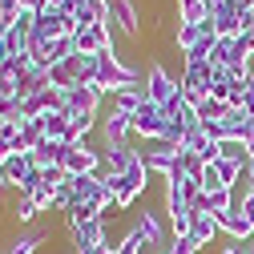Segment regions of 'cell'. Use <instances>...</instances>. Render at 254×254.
Returning <instances> with one entry per match:
<instances>
[{"label":"cell","instance_id":"cell-1","mask_svg":"<svg viewBox=\"0 0 254 254\" xmlns=\"http://www.w3.org/2000/svg\"><path fill=\"white\" fill-rule=\"evenodd\" d=\"M69 178H81V174H97L101 170V149L93 141H69L65 145V157H61Z\"/></svg>","mask_w":254,"mask_h":254},{"label":"cell","instance_id":"cell-2","mask_svg":"<svg viewBox=\"0 0 254 254\" xmlns=\"http://www.w3.org/2000/svg\"><path fill=\"white\" fill-rule=\"evenodd\" d=\"M97 133H101V149H117V145H129V133H133V117L129 113H117L113 105L101 113V125H97Z\"/></svg>","mask_w":254,"mask_h":254},{"label":"cell","instance_id":"cell-3","mask_svg":"<svg viewBox=\"0 0 254 254\" xmlns=\"http://www.w3.org/2000/svg\"><path fill=\"white\" fill-rule=\"evenodd\" d=\"M178 93L186 97V105H198L202 97H210V61L206 65H182Z\"/></svg>","mask_w":254,"mask_h":254},{"label":"cell","instance_id":"cell-4","mask_svg":"<svg viewBox=\"0 0 254 254\" xmlns=\"http://www.w3.org/2000/svg\"><path fill=\"white\" fill-rule=\"evenodd\" d=\"M174 93H178V77L162 65V61H149L145 65V97L157 101V105H166Z\"/></svg>","mask_w":254,"mask_h":254},{"label":"cell","instance_id":"cell-5","mask_svg":"<svg viewBox=\"0 0 254 254\" xmlns=\"http://www.w3.org/2000/svg\"><path fill=\"white\" fill-rule=\"evenodd\" d=\"M101 97H105V93H101L97 85H73V89L65 93V101H61V113H65L69 121H73L77 113H101Z\"/></svg>","mask_w":254,"mask_h":254},{"label":"cell","instance_id":"cell-6","mask_svg":"<svg viewBox=\"0 0 254 254\" xmlns=\"http://www.w3.org/2000/svg\"><path fill=\"white\" fill-rule=\"evenodd\" d=\"M141 157H145V166H149V174H157V178H166L178 162H182V149L178 145H170V141H141Z\"/></svg>","mask_w":254,"mask_h":254},{"label":"cell","instance_id":"cell-7","mask_svg":"<svg viewBox=\"0 0 254 254\" xmlns=\"http://www.w3.org/2000/svg\"><path fill=\"white\" fill-rule=\"evenodd\" d=\"M162 133H166V113H162V105H157V101H145V105L133 113V137L157 141Z\"/></svg>","mask_w":254,"mask_h":254},{"label":"cell","instance_id":"cell-8","mask_svg":"<svg viewBox=\"0 0 254 254\" xmlns=\"http://www.w3.org/2000/svg\"><path fill=\"white\" fill-rule=\"evenodd\" d=\"M109 8H113V28L121 37H129V41H137L141 37V12H137V4L133 0H109Z\"/></svg>","mask_w":254,"mask_h":254},{"label":"cell","instance_id":"cell-9","mask_svg":"<svg viewBox=\"0 0 254 254\" xmlns=\"http://www.w3.org/2000/svg\"><path fill=\"white\" fill-rule=\"evenodd\" d=\"M166 222H170V238H182L190 234V226H194V206L190 202H178V198H166Z\"/></svg>","mask_w":254,"mask_h":254},{"label":"cell","instance_id":"cell-10","mask_svg":"<svg viewBox=\"0 0 254 254\" xmlns=\"http://www.w3.org/2000/svg\"><path fill=\"white\" fill-rule=\"evenodd\" d=\"M210 20H214V33H218L222 41H234V37L242 33V12L234 8V0H226L222 8H214Z\"/></svg>","mask_w":254,"mask_h":254},{"label":"cell","instance_id":"cell-11","mask_svg":"<svg viewBox=\"0 0 254 254\" xmlns=\"http://www.w3.org/2000/svg\"><path fill=\"white\" fill-rule=\"evenodd\" d=\"M218 218V226H222V234H226L230 242H254V226L242 218V210L234 206V210H226V214H214Z\"/></svg>","mask_w":254,"mask_h":254},{"label":"cell","instance_id":"cell-12","mask_svg":"<svg viewBox=\"0 0 254 254\" xmlns=\"http://www.w3.org/2000/svg\"><path fill=\"white\" fill-rule=\"evenodd\" d=\"M133 226L141 230V238L149 242V246H170V234H166V226H162V218H157V210H137V222Z\"/></svg>","mask_w":254,"mask_h":254},{"label":"cell","instance_id":"cell-13","mask_svg":"<svg viewBox=\"0 0 254 254\" xmlns=\"http://www.w3.org/2000/svg\"><path fill=\"white\" fill-rule=\"evenodd\" d=\"M37 121H41V129H45V137H49V141H65V145L73 141V121H69L65 113H61V109L41 113Z\"/></svg>","mask_w":254,"mask_h":254},{"label":"cell","instance_id":"cell-14","mask_svg":"<svg viewBox=\"0 0 254 254\" xmlns=\"http://www.w3.org/2000/svg\"><path fill=\"white\" fill-rule=\"evenodd\" d=\"M4 178H8V186L12 190H20L28 178H33V170H37V162H33V153H12V157H4Z\"/></svg>","mask_w":254,"mask_h":254},{"label":"cell","instance_id":"cell-15","mask_svg":"<svg viewBox=\"0 0 254 254\" xmlns=\"http://www.w3.org/2000/svg\"><path fill=\"white\" fill-rule=\"evenodd\" d=\"M69 238H73V250L109 246V238H105V218H93V222H85V226H81L77 234H69Z\"/></svg>","mask_w":254,"mask_h":254},{"label":"cell","instance_id":"cell-16","mask_svg":"<svg viewBox=\"0 0 254 254\" xmlns=\"http://www.w3.org/2000/svg\"><path fill=\"white\" fill-rule=\"evenodd\" d=\"M145 101H149V97H145V81H141V85H125L121 93H113V97H109V105H113L117 113H129V117H133Z\"/></svg>","mask_w":254,"mask_h":254},{"label":"cell","instance_id":"cell-17","mask_svg":"<svg viewBox=\"0 0 254 254\" xmlns=\"http://www.w3.org/2000/svg\"><path fill=\"white\" fill-rule=\"evenodd\" d=\"M218 234H222V226H218V218H214V214H194V226H190V238L198 242V250L214 246V242H218Z\"/></svg>","mask_w":254,"mask_h":254},{"label":"cell","instance_id":"cell-18","mask_svg":"<svg viewBox=\"0 0 254 254\" xmlns=\"http://www.w3.org/2000/svg\"><path fill=\"white\" fill-rule=\"evenodd\" d=\"M170 41H174V49H178V53L186 57L190 49H194V45L202 41V24H190V20H178V24H174V37H170Z\"/></svg>","mask_w":254,"mask_h":254},{"label":"cell","instance_id":"cell-19","mask_svg":"<svg viewBox=\"0 0 254 254\" xmlns=\"http://www.w3.org/2000/svg\"><path fill=\"white\" fill-rule=\"evenodd\" d=\"M61 157H65V141H41L37 149H33V162H37V170H53V166H61Z\"/></svg>","mask_w":254,"mask_h":254},{"label":"cell","instance_id":"cell-20","mask_svg":"<svg viewBox=\"0 0 254 254\" xmlns=\"http://www.w3.org/2000/svg\"><path fill=\"white\" fill-rule=\"evenodd\" d=\"M37 214H41V206H37L33 198H24V194H16V198L8 202V218L16 222V226H28V222H37Z\"/></svg>","mask_w":254,"mask_h":254},{"label":"cell","instance_id":"cell-21","mask_svg":"<svg viewBox=\"0 0 254 254\" xmlns=\"http://www.w3.org/2000/svg\"><path fill=\"white\" fill-rule=\"evenodd\" d=\"M45 242H49V230H33V234H20V238H12V242L4 246V254H37Z\"/></svg>","mask_w":254,"mask_h":254},{"label":"cell","instance_id":"cell-22","mask_svg":"<svg viewBox=\"0 0 254 254\" xmlns=\"http://www.w3.org/2000/svg\"><path fill=\"white\" fill-rule=\"evenodd\" d=\"M222 162H234V166H250V145L242 137H222Z\"/></svg>","mask_w":254,"mask_h":254},{"label":"cell","instance_id":"cell-23","mask_svg":"<svg viewBox=\"0 0 254 254\" xmlns=\"http://www.w3.org/2000/svg\"><path fill=\"white\" fill-rule=\"evenodd\" d=\"M93 218H101V210H97V206H89V202H77V206L65 214V230H69V234H77L85 222H93Z\"/></svg>","mask_w":254,"mask_h":254},{"label":"cell","instance_id":"cell-24","mask_svg":"<svg viewBox=\"0 0 254 254\" xmlns=\"http://www.w3.org/2000/svg\"><path fill=\"white\" fill-rule=\"evenodd\" d=\"M226 101H218V97H202L198 105H194V113H198V121L202 125H210V121H222V117H226Z\"/></svg>","mask_w":254,"mask_h":254},{"label":"cell","instance_id":"cell-25","mask_svg":"<svg viewBox=\"0 0 254 254\" xmlns=\"http://www.w3.org/2000/svg\"><path fill=\"white\" fill-rule=\"evenodd\" d=\"M166 254H198V242L190 238V234H182V238H170Z\"/></svg>","mask_w":254,"mask_h":254},{"label":"cell","instance_id":"cell-26","mask_svg":"<svg viewBox=\"0 0 254 254\" xmlns=\"http://www.w3.org/2000/svg\"><path fill=\"white\" fill-rule=\"evenodd\" d=\"M238 210H242V218L254 226V186L246 190V194H238Z\"/></svg>","mask_w":254,"mask_h":254},{"label":"cell","instance_id":"cell-27","mask_svg":"<svg viewBox=\"0 0 254 254\" xmlns=\"http://www.w3.org/2000/svg\"><path fill=\"white\" fill-rule=\"evenodd\" d=\"M242 250H246V242H226L218 254H242Z\"/></svg>","mask_w":254,"mask_h":254},{"label":"cell","instance_id":"cell-28","mask_svg":"<svg viewBox=\"0 0 254 254\" xmlns=\"http://www.w3.org/2000/svg\"><path fill=\"white\" fill-rule=\"evenodd\" d=\"M73 254H117L113 246H93V250H73Z\"/></svg>","mask_w":254,"mask_h":254},{"label":"cell","instance_id":"cell-29","mask_svg":"<svg viewBox=\"0 0 254 254\" xmlns=\"http://www.w3.org/2000/svg\"><path fill=\"white\" fill-rule=\"evenodd\" d=\"M202 4H206V8L214 12V8H222V4H226V0H202Z\"/></svg>","mask_w":254,"mask_h":254},{"label":"cell","instance_id":"cell-30","mask_svg":"<svg viewBox=\"0 0 254 254\" xmlns=\"http://www.w3.org/2000/svg\"><path fill=\"white\" fill-rule=\"evenodd\" d=\"M242 254H254V242H246V250H242Z\"/></svg>","mask_w":254,"mask_h":254}]
</instances>
